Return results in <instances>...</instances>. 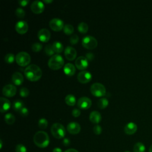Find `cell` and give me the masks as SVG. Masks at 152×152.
<instances>
[{"label":"cell","mask_w":152,"mask_h":152,"mask_svg":"<svg viewBox=\"0 0 152 152\" xmlns=\"http://www.w3.org/2000/svg\"><path fill=\"white\" fill-rule=\"evenodd\" d=\"M50 27L54 31H60L64 28V21L58 18H52L49 21Z\"/></svg>","instance_id":"8"},{"label":"cell","mask_w":152,"mask_h":152,"mask_svg":"<svg viewBox=\"0 0 152 152\" xmlns=\"http://www.w3.org/2000/svg\"><path fill=\"white\" fill-rule=\"evenodd\" d=\"M14 59H15V56L12 53H7L5 57H4V60L5 61L8 63V64H11L14 62Z\"/></svg>","instance_id":"32"},{"label":"cell","mask_w":152,"mask_h":152,"mask_svg":"<svg viewBox=\"0 0 152 152\" xmlns=\"http://www.w3.org/2000/svg\"><path fill=\"white\" fill-rule=\"evenodd\" d=\"M50 131L52 135L57 139L64 138L66 134L65 127L60 123H54L50 128Z\"/></svg>","instance_id":"4"},{"label":"cell","mask_w":152,"mask_h":152,"mask_svg":"<svg viewBox=\"0 0 152 152\" xmlns=\"http://www.w3.org/2000/svg\"><path fill=\"white\" fill-rule=\"evenodd\" d=\"M66 129L71 134H77L81 131V126L78 122H71L67 125Z\"/></svg>","instance_id":"16"},{"label":"cell","mask_w":152,"mask_h":152,"mask_svg":"<svg viewBox=\"0 0 152 152\" xmlns=\"http://www.w3.org/2000/svg\"><path fill=\"white\" fill-rule=\"evenodd\" d=\"M29 94V90L26 87H21L20 90V95L21 97H27Z\"/></svg>","instance_id":"35"},{"label":"cell","mask_w":152,"mask_h":152,"mask_svg":"<svg viewBox=\"0 0 152 152\" xmlns=\"http://www.w3.org/2000/svg\"><path fill=\"white\" fill-rule=\"evenodd\" d=\"M15 152H27V150L23 144H18L15 147Z\"/></svg>","instance_id":"37"},{"label":"cell","mask_w":152,"mask_h":152,"mask_svg":"<svg viewBox=\"0 0 152 152\" xmlns=\"http://www.w3.org/2000/svg\"><path fill=\"white\" fill-rule=\"evenodd\" d=\"M64 152H78L76 149L74 148H69L65 150Z\"/></svg>","instance_id":"45"},{"label":"cell","mask_w":152,"mask_h":152,"mask_svg":"<svg viewBox=\"0 0 152 152\" xmlns=\"http://www.w3.org/2000/svg\"><path fill=\"white\" fill-rule=\"evenodd\" d=\"M86 58L88 59V60H92L93 58H94V55L91 52H88V53H86Z\"/></svg>","instance_id":"44"},{"label":"cell","mask_w":152,"mask_h":152,"mask_svg":"<svg viewBox=\"0 0 152 152\" xmlns=\"http://www.w3.org/2000/svg\"><path fill=\"white\" fill-rule=\"evenodd\" d=\"M90 121L93 124H98L102 119V116L100 112L98 111H92L89 115Z\"/></svg>","instance_id":"20"},{"label":"cell","mask_w":152,"mask_h":152,"mask_svg":"<svg viewBox=\"0 0 152 152\" xmlns=\"http://www.w3.org/2000/svg\"><path fill=\"white\" fill-rule=\"evenodd\" d=\"M75 65L78 69H85L88 65V59L85 56H80L76 59L75 61Z\"/></svg>","instance_id":"12"},{"label":"cell","mask_w":152,"mask_h":152,"mask_svg":"<svg viewBox=\"0 0 152 152\" xmlns=\"http://www.w3.org/2000/svg\"><path fill=\"white\" fill-rule=\"evenodd\" d=\"M33 142L36 146L40 148H45L50 142L49 135L43 131H39L33 136Z\"/></svg>","instance_id":"2"},{"label":"cell","mask_w":152,"mask_h":152,"mask_svg":"<svg viewBox=\"0 0 152 152\" xmlns=\"http://www.w3.org/2000/svg\"><path fill=\"white\" fill-rule=\"evenodd\" d=\"M18 2L21 6L25 7L28 4V3L29 2V1L28 0H20L18 1Z\"/></svg>","instance_id":"42"},{"label":"cell","mask_w":152,"mask_h":152,"mask_svg":"<svg viewBox=\"0 0 152 152\" xmlns=\"http://www.w3.org/2000/svg\"><path fill=\"white\" fill-rule=\"evenodd\" d=\"M65 101L68 105L74 106L76 103V98L73 94H69L65 96Z\"/></svg>","instance_id":"23"},{"label":"cell","mask_w":152,"mask_h":152,"mask_svg":"<svg viewBox=\"0 0 152 152\" xmlns=\"http://www.w3.org/2000/svg\"><path fill=\"white\" fill-rule=\"evenodd\" d=\"M42 48H43L42 44L40 43V42H35L31 46L32 50L34 51V52H39L42 49Z\"/></svg>","instance_id":"34"},{"label":"cell","mask_w":152,"mask_h":152,"mask_svg":"<svg viewBox=\"0 0 152 152\" xmlns=\"http://www.w3.org/2000/svg\"><path fill=\"white\" fill-rule=\"evenodd\" d=\"M92 78L91 74L88 71L83 70L80 71L77 75V79L79 82L81 83H88Z\"/></svg>","instance_id":"9"},{"label":"cell","mask_w":152,"mask_h":152,"mask_svg":"<svg viewBox=\"0 0 152 152\" xmlns=\"http://www.w3.org/2000/svg\"><path fill=\"white\" fill-rule=\"evenodd\" d=\"M91 100L87 97H81L77 101V106L81 109H87L91 106Z\"/></svg>","instance_id":"11"},{"label":"cell","mask_w":152,"mask_h":152,"mask_svg":"<svg viewBox=\"0 0 152 152\" xmlns=\"http://www.w3.org/2000/svg\"><path fill=\"white\" fill-rule=\"evenodd\" d=\"M80 114H81V111L78 109L74 108L72 110V115L74 117H78V116H79L80 115Z\"/></svg>","instance_id":"41"},{"label":"cell","mask_w":152,"mask_h":152,"mask_svg":"<svg viewBox=\"0 0 152 152\" xmlns=\"http://www.w3.org/2000/svg\"><path fill=\"white\" fill-rule=\"evenodd\" d=\"M137 130V125L132 122L128 123L124 127V132L128 135L134 134Z\"/></svg>","instance_id":"18"},{"label":"cell","mask_w":152,"mask_h":152,"mask_svg":"<svg viewBox=\"0 0 152 152\" xmlns=\"http://www.w3.org/2000/svg\"><path fill=\"white\" fill-rule=\"evenodd\" d=\"M0 101H1V109H0L1 112L3 113L7 111L11 106V103L10 100L5 97H1L0 98Z\"/></svg>","instance_id":"22"},{"label":"cell","mask_w":152,"mask_h":152,"mask_svg":"<svg viewBox=\"0 0 152 152\" xmlns=\"http://www.w3.org/2000/svg\"><path fill=\"white\" fill-rule=\"evenodd\" d=\"M134 152H145V147L141 142H138L135 144L133 147Z\"/></svg>","instance_id":"26"},{"label":"cell","mask_w":152,"mask_h":152,"mask_svg":"<svg viewBox=\"0 0 152 152\" xmlns=\"http://www.w3.org/2000/svg\"><path fill=\"white\" fill-rule=\"evenodd\" d=\"M16 87L12 84H7L2 88V93L7 97H12L16 94Z\"/></svg>","instance_id":"13"},{"label":"cell","mask_w":152,"mask_h":152,"mask_svg":"<svg viewBox=\"0 0 152 152\" xmlns=\"http://www.w3.org/2000/svg\"><path fill=\"white\" fill-rule=\"evenodd\" d=\"M15 14L19 18H23L25 16V11L21 8H17L15 10Z\"/></svg>","instance_id":"36"},{"label":"cell","mask_w":152,"mask_h":152,"mask_svg":"<svg viewBox=\"0 0 152 152\" xmlns=\"http://www.w3.org/2000/svg\"><path fill=\"white\" fill-rule=\"evenodd\" d=\"M64 54L68 60L72 61L76 58L77 50L74 48L68 46L65 48L64 50Z\"/></svg>","instance_id":"17"},{"label":"cell","mask_w":152,"mask_h":152,"mask_svg":"<svg viewBox=\"0 0 152 152\" xmlns=\"http://www.w3.org/2000/svg\"><path fill=\"white\" fill-rule=\"evenodd\" d=\"M124 152H130L129 151H124Z\"/></svg>","instance_id":"50"},{"label":"cell","mask_w":152,"mask_h":152,"mask_svg":"<svg viewBox=\"0 0 152 152\" xmlns=\"http://www.w3.org/2000/svg\"><path fill=\"white\" fill-rule=\"evenodd\" d=\"M63 30H64V32L66 34L69 35V34H71L74 32V27L71 24H66L64 26Z\"/></svg>","instance_id":"30"},{"label":"cell","mask_w":152,"mask_h":152,"mask_svg":"<svg viewBox=\"0 0 152 152\" xmlns=\"http://www.w3.org/2000/svg\"><path fill=\"white\" fill-rule=\"evenodd\" d=\"M62 144L65 146H69L70 144V140L68 138H65L62 141Z\"/></svg>","instance_id":"43"},{"label":"cell","mask_w":152,"mask_h":152,"mask_svg":"<svg viewBox=\"0 0 152 152\" xmlns=\"http://www.w3.org/2000/svg\"><path fill=\"white\" fill-rule=\"evenodd\" d=\"M16 62L21 66H25L28 65L31 61L30 55L26 52H20L15 56Z\"/></svg>","instance_id":"5"},{"label":"cell","mask_w":152,"mask_h":152,"mask_svg":"<svg viewBox=\"0 0 152 152\" xmlns=\"http://www.w3.org/2000/svg\"><path fill=\"white\" fill-rule=\"evenodd\" d=\"M148 152H152V144L150 145V148H149Z\"/></svg>","instance_id":"48"},{"label":"cell","mask_w":152,"mask_h":152,"mask_svg":"<svg viewBox=\"0 0 152 152\" xmlns=\"http://www.w3.org/2000/svg\"><path fill=\"white\" fill-rule=\"evenodd\" d=\"M48 122L46 120V119L44 118H40L38 121V126L40 129H46L48 126Z\"/></svg>","instance_id":"31"},{"label":"cell","mask_w":152,"mask_h":152,"mask_svg":"<svg viewBox=\"0 0 152 152\" xmlns=\"http://www.w3.org/2000/svg\"><path fill=\"white\" fill-rule=\"evenodd\" d=\"M24 107V103L21 100H16L13 102L12 108L14 110L19 112Z\"/></svg>","instance_id":"27"},{"label":"cell","mask_w":152,"mask_h":152,"mask_svg":"<svg viewBox=\"0 0 152 152\" xmlns=\"http://www.w3.org/2000/svg\"><path fill=\"white\" fill-rule=\"evenodd\" d=\"M52 152H62V150L61 149V148L59 147H55L53 150Z\"/></svg>","instance_id":"46"},{"label":"cell","mask_w":152,"mask_h":152,"mask_svg":"<svg viewBox=\"0 0 152 152\" xmlns=\"http://www.w3.org/2000/svg\"><path fill=\"white\" fill-rule=\"evenodd\" d=\"M45 53L49 56H51L52 55H53V53H55L54 50L53 49V46L51 44H48L45 46Z\"/></svg>","instance_id":"33"},{"label":"cell","mask_w":152,"mask_h":152,"mask_svg":"<svg viewBox=\"0 0 152 152\" xmlns=\"http://www.w3.org/2000/svg\"><path fill=\"white\" fill-rule=\"evenodd\" d=\"M30 8L31 11L34 13V14H40L42 13L45 9V5L43 2L40 1H33L31 5Z\"/></svg>","instance_id":"10"},{"label":"cell","mask_w":152,"mask_h":152,"mask_svg":"<svg viewBox=\"0 0 152 152\" xmlns=\"http://www.w3.org/2000/svg\"><path fill=\"white\" fill-rule=\"evenodd\" d=\"M0 142H1V145H0V148H2V140H0Z\"/></svg>","instance_id":"49"},{"label":"cell","mask_w":152,"mask_h":152,"mask_svg":"<svg viewBox=\"0 0 152 152\" xmlns=\"http://www.w3.org/2000/svg\"><path fill=\"white\" fill-rule=\"evenodd\" d=\"M52 46H53L54 52L57 53H59L62 52V51L63 50V48H64L63 45L62 44L61 42H60L59 41L54 42L52 44Z\"/></svg>","instance_id":"24"},{"label":"cell","mask_w":152,"mask_h":152,"mask_svg":"<svg viewBox=\"0 0 152 152\" xmlns=\"http://www.w3.org/2000/svg\"><path fill=\"white\" fill-rule=\"evenodd\" d=\"M82 45L86 49H93L97 47V40L92 36H84L81 41Z\"/></svg>","instance_id":"7"},{"label":"cell","mask_w":152,"mask_h":152,"mask_svg":"<svg viewBox=\"0 0 152 152\" xmlns=\"http://www.w3.org/2000/svg\"><path fill=\"white\" fill-rule=\"evenodd\" d=\"M88 29V26L86 23L81 22L78 25V30L81 33H86Z\"/></svg>","instance_id":"29"},{"label":"cell","mask_w":152,"mask_h":152,"mask_svg":"<svg viewBox=\"0 0 152 152\" xmlns=\"http://www.w3.org/2000/svg\"><path fill=\"white\" fill-rule=\"evenodd\" d=\"M4 120L7 124L12 125L14 123V122L15 121V118L14 115L13 114H12L11 113H8L5 115Z\"/></svg>","instance_id":"25"},{"label":"cell","mask_w":152,"mask_h":152,"mask_svg":"<svg viewBox=\"0 0 152 152\" xmlns=\"http://www.w3.org/2000/svg\"><path fill=\"white\" fill-rule=\"evenodd\" d=\"M64 71L68 76H72L75 72V67L71 63H66L64 66Z\"/></svg>","instance_id":"21"},{"label":"cell","mask_w":152,"mask_h":152,"mask_svg":"<svg viewBox=\"0 0 152 152\" xmlns=\"http://www.w3.org/2000/svg\"><path fill=\"white\" fill-rule=\"evenodd\" d=\"M12 81L17 86L21 85L24 81L23 74L20 72H15L12 75Z\"/></svg>","instance_id":"19"},{"label":"cell","mask_w":152,"mask_h":152,"mask_svg":"<svg viewBox=\"0 0 152 152\" xmlns=\"http://www.w3.org/2000/svg\"><path fill=\"white\" fill-rule=\"evenodd\" d=\"M37 37L41 42H47L50 38V33L47 28H41L37 33Z\"/></svg>","instance_id":"15"},{"label":"cell","mask_w":152,"mask_h":152,"mask_svg":"<svg viewBox=\"0 0 152 152\" xmlns=\"http://www.w3.org/2000/svg\"><path fill=\"white\" fill-rule=\"evenodd\" d=\"M90 91L93 96L101 97L105 95L106 88L100 83H94L90 87Z\"/></svg>","instance_id":"6"},{"label":"cell","mask_w":152,"mask_h":152,"mask_svg":"<svg viewBox=\"0 0 152 152\" xmlns=\"http://www.w3.org/2000/svg\"><path fill=\"white\" fill-rule=\"evenodd\" d=\"M78 40H79V37L78 36L75 34H72L71 37H70V39H69V41H70V43L72 45H75V44H77L78 42Z\"/></svg>","instance_id":"38"},{"label":"cell","mask_w":152,"mask_h":152,"mask_svg":"<svg viewBox=\"0 0 152 152\" xmlns=\"http://www.w3.org/2000/svg\"><path fill=\"white\" fill-rule=\"evenodd\" d=\"M15 28L19 34H23L26 33L28 31V26L26 21L20 20L17 21L15 24Z\"/></svg>","instance_id":"14"},{"label":"cell","mask_w":152,"mask_h":152,"mask_svg":"<svg viewBox=\"0 0 152 152\" xmlns=\"http://www.w3.org/2000/svg\"><path fill=\"white\" fill-rule=\"evenodd\" d=\"M24 75L28 80L31 81H36L41 78L42 71L38 65L36 64H31L25 68Z\"/></svg>","instance_id":"1"},{"label":"cell","mask_w":152,"mask_h":152,"mask_svg":"<svg viewBox=\"0 0 152 152\" xmlns=\"http://www.w3.org/2000/svg\"><path fill=\"white\" fill-rule=\"evenodd\" d=\"M48 66L53 70L59 69L64 64V60L62 56L59 54L52 55L48 61Z\"/></svg>","instance_id":"3"},{"label":"cell","mask_w":152,"mask_h":152,"mask_svg":"<svg viewBox=\"0 0 152 152\" xmlns=\"http://www.w3.org/2000/svg\"><path fill=\"white\" fill-rule=\"evenodd\" d=\"M18 112L20 113V115H21V116H27L28 114V109H27L26 107H24V106Z\"/></svg>","instance_id":"40"},{"label":"cell","mask_w":152,"mask_h":152,"mask_svg":"<svg viewBox=\"0 0 152 152\" xmlns=\"http://www.w3.org/2000/svg\"><path fill=\"white\" fill-rule=\"evenodd\" d=\"M109 101L106 98H101L97 101V106L100 109H104L107 106Z\"/></svg>","instance_id":"28"},{"label":"cell","mask_w":152,"mask_h":152,"mask_svg":"<svg viewBox=\"0 0 152 152\" xmlns=\"http://www.w3.org/2000/svg\"><path fill=\"white\" fill-rule=\"evenodd\" d=\"M43 2H46V3H50V2H53V1L52 0H43Z\"/></svg>","instance_id":"47"},{"label":"cell","mask_w":152,"mask_h":152,"mask_svg":"<svg viewBox=\"0 0 152 152\" xmlns=\"http://www.w3.org/2000/svg\"><path fill=\"white\" fill-rule=\"evenodd\" d=\"M93 132L96 135H99L102 132V128L99 125H96L93 127Z\"/></svg>","instance_id":"39"}]
</instances>
